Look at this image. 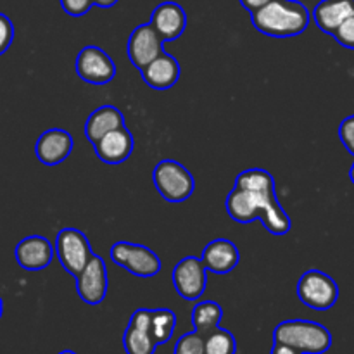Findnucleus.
<instances>
[{
    "mask_svg": "<svg viewBox=\"0 0 354 354\" xmlns=\"http://www.w3.org/2000/svg\"><path fill=\"white\" fill-rule=\"evenodd\" d=\"M349 178H351V182L354 183V162H353V166H351V171H349Z\"/></svg>",
    "mask_w": 354,
    "mask_h": 354,
    "instance_id": "2f4dec72",
    "label": "nucleus"
},
{
    "mask_svg": "<svg viewBox=\"0 0 354 354\" xmlns=\"http://www.w3.org/2000/svg\"><path fill=\"white\" fill-rule=\"evenodd\" d=\"M204 268L216 275H227L241 261V252L237 245L228 239H214L206 248L203 249L201 254Z\"/></svg>",
    "mask_w": 354,
    "mask_h": 354,
    "instance_id": "f3484780",
    "label": "nucleus"
},
{
    "mask_svg": "<svg viewBox=\"0 0 354 354\" xmlns=\"http://www.w3.org/2000/svg\"><path fill=\"white\" fill-rule=\"evenodd\" d=\"M76 292L83 303L90 306H99L106 299L109 279H107V268L104 259L99 254L92 252L85 268L75 275Z\"/></svg>",
    "mask_w": 354,
    "mask_h": 354,
    "instance_id": "1a4fd4ad",
    "label": "nucleus"
},
{
    "mask_svg": "<svg viewBox=\"0 0 354 354\" xmlns=\"http://www.w3.org/2000/svg\"><path fill=\"white\" fill-rule=\"evenodd\" d=\"M251 21L256 30L266 37L290 38L308 30L311 14L299 0H272L251 12Z\"/></svg>",
    "mask_w": 354,
    "mask_h": 354,
    "instance_id": "f03ea898",
    "label": "nucleus"
},
{
    "mask_svg": "<svg viewBox=\"0 0 354 354\" xmlns=\"http://www.w3.org/2000/svg\"><path fill=\"white\" fill-rule=\"evenodd\" d=\"M339 138H341L346 151L354 156V114L342 120L341 127H339Z\"/></svg>",
    "mask_w": 354,
    "mask_h": 354,
    "instance_id": "bb28decb",
    "label": "nucleus"
},
{
    "mask_svg": "<svg viewBox=\"0 0 354 354\" xmlns=\"http://www.w3.org/2000/svg\"><path fill=\"white\" fill-rule=\"evenodd\" d=\"M14 256H16L17 265L23 270L40 272L50 265L55 256V249L44 235H30L17 242Z\"/></svg>",
    "mask_w": 354,
    "mask_h": 354,
    "instance_id": "f8f14e48",
    "label": "nucleus"
},
{
    "mask_svg": "<svg viewBox=\"0 0 354 354\" xmlns=\"http://www.w3.org/2000/svg\"><path fill=\"white\" fill-rule=\"evenodd\" d=\"M145 85L154 90H168L176 85L182 75L180 62L173 55L161 52L154 61L149 62L144 69H140Z\"/></svg>",
    "mask_w": 354,
    "mask_h": 354,
    "instance_id": "a211bd4d",
    "label": "nucleus"
},
{
    "mask_svg": "<svg viewBox=\"0 0 354 354\" xmlns=\"http://www.w3.org/2000/svg\"><path fill=\"white\" fill-rule=\"evenodd\" d=\"M121 127H124V116L121 114V111L114 106H100L86 118L85 137L93 145L104 135Z\"/></svg>",
    "mask_w": 354,
    "mask_h": 354,
    "instance_id": "aec40b11",
    "label": "nucleus"
},
{
    "mask_svg": "<svg viewBox=\"0 0 354 354\" xmlns=\"http://www.w3.org/2000/svg\"><path fill=\"white\" fill-rule=\"evenodd\" d=\"M2 315H3V301L2 297H0V318H2Z\"/></svg>",
    "mask_w": 354,
    "mask_h": 354,
    "instance_id": "473e14b6",
    "label": "nucleus"
},
{
    "mask_svg": "<svg viewBox=\"0 0 354 354\" xmlns=\"http://www.w3.org/2000/svg\"><path fill=\"white\" fill-rule=\"evenodd\" d=\"M273 342L290 346L301 354H325L332 348V334L317 322L286 320L273 330Z\"/></svg>",
    "mask_w": 354,
    "mask_h": 354,
    "instance_id": "7ed1b4c3",
    "label": "nucleus"
},
{
    "mask_svg": "<svg viewBox=\"0 0 354 354\" xmlns=\"http://www.w3.org/2000/svg\"><path fill=\"white\" fill-rule=\"evenodd\" d=\"M92 0H61V7L66 14L73 17L85 16L92 9Z\"/></svg>",
    "mask_w": 354,
    "mask_h": 354,
    "instance_id": "cd10ccee",
    "label": "nucleus"
},
{
    "mask_svg": "<svg viewBox=\"0 0 354 354\" xmlns=\"http://www.w3.org/2000/svg\"><path fill=\"white\" fill-rule=\"evenodd\" d=\"M59 354H76L75 351H69V349H66V351H61Z\"/></svg>",
    "mask_w": 354,
    "mask_h": 354,
    "instance_id": "72a5a7b5",
    "label": "nucleus"
},
{
    "mask_svg": "<svg viewBox=\"0 0 354 354\" xmlns=\"http://www.w3.org/2000/svg\"><path fill=\"white\" fill-rule=\"evenodd\" d=\"M73 147H75V140L68 130L50 128L38 137L35 144V154L38 161L44 162L45 166H57L69 158Z\"/></svg>",
    "mask_w": 354,
    "mask_h": 354,
    "instance_id": "ddd939ff",
    "label": "nucleus"
},
{
    "mask_svg": "<svg viewBox=\"0 0 354 354\" xmlns=\"http://www.w3.org/2000/svg\"><path fill=\"white\" fill-rule=\"evenodd\" d=\"M133 135L130 133L127 127L109 131L93 144L97 158L106 162V165H121V162H124L133 152Z\"/></svg>",
    "mask_w": 354,
    "mask_h": 354,
    "instance_id": "2eb2a0df",
    "label": "nucleus"
},
{
    "mask_svg": "<svg viewBox=\"0 0 354 354\" xmlns=\"http://www.w3.org/2000/svg\"><path fill=\"white\" fill-rule=\"evenodd\" d=\"M152 182L159 196L173 204L187 201L196 190L192 173L175 159L159 161L152 171Z\"/></svg>",
    "mask_w": 354,
    "mask_h": 354,
    "instance_id": "20e7f679",
    "label": "nucleus"
},
{
    "mask_svg": "<svg viewBox=\"0 0 354 354\" xmlns=\"http://www.w3.org/2000/svg\"><path fill=\"white\" fill-rule=\"evenodd\" d=\"M93 6L100 7V9H109V7L116 6L118 0H92Z\"/></svg>",
    "mask_w": 354,
    "mask_h": 354,
    "instance_id": "7c9ffc66",
    "label": "nucleus"
},
{
    "mask_svg": "<svg viewBox=\"0 0 354 354\" xmlns=\"http://www.w3.org/2000/svg\"><path fill=\"white\" fill-rule=\"evenodd\" d=\"M161 52H165V41L161 40L151 23H144L130 33L127 44V54L131 64L140 71L151 61H154Z\"/></svg>",
    "mask_w": 354,
    "mask_h": 354,
    "instance_id": "9b49d317",
    "label": "nucleus"
},
{
    "mask_svg": "<svg viewBox=\"0 0 354 354\" xmlns=\"http://www.w3.org/2000/svg\"><path fill=\"white\" fill-rule=\"evenodd\" d=\"M54 249L61 266L71 277L78 275L92 256L88 237L73 227H66L59 232Z\"/></svg>",
    "mask_w": 354,
    "mask_h": 354,
    "instance_id": "0eeeda50",
    "label": "nucleus"
},
{
    "mask_svg": "<svg viewBox=\"0 0 354 354\" xmlns=\"http://www.w3.org/2000/svg\"><path fill=\"white\" fill-rule=\"evenodd\" d=\"M173 354H204V335L196 330L183 334L176 341Z\"/></svg>",
    "mask_w": 354,
    "mask_h": 354,
    "instance_id": "b1692460",
    "label": "nucleus"
},
{
    "mask_svg": "<svg viewBox=\"0 0 354 354\" xmlns=\"http://www.w3.org/2000/svg\"><path fill=\"white\" fill-rule=\"evenodd\" d=\"M14 41V24L6 14L0 12V55L6 54Z\"/></svg>",
    "mask_w": 354,
    "mask_h": 354,
    "instance_id": "a878e982",
    "label": "nucleus"
},
{
    "mask_svg": "<svg viewBox=\"0 0 354 354\" xmlns=\"http://www.w3.org/2000/svg\"><path fill=\"white\" fill-rule=\"evenodd\" d=\"M270 354H301V353L296 351L294 348H290V346L280 344V342H273L272 353Z\"/></svg>",
    "mask_w": 354,
    "mask_h": 354,
    "instance_id": "c756f323",
    "label": "nucleus"
},
{
    "mask_svg": "<svg viewBox=\"0 0 354 354\" xmlns=\"http://www.w3.org/2000/svg\"><path fill=\"white\" fill-rule=\"evenodd\" d=\"M241 2V6L244 7L245 10H249V12H254V10L261 9V7H265L266 3H270L272 0H239Z\"/></svg>",
    "mask_w": 354,
    "mask_h": 354,
    "instance_id": "c85d7f7f",
    "label": "nucleus"
},
{
    "mask_svg": "<svg viewBox=\"0 0 354 354\" xmlns=\"http://www.w3.org/2000/svg\"><path fill=\"white\" fill-rule=\"evenodd\" d=\"M223 318V308L214 301H201L192 310V325L194 330L201 335H207L211 330L220 327Z\"/></svg>",
    "mask_w": 354,
    "mask_h": 354,
    "instance_id": "412c9836",
    "label": "nucleus"
},
{
    "mask_svg": "<svg viewBox=\"0 0 354 354\" xmlns=\"http://www.w3.org/2000/svg\"><path fill=\"white\" fill-rule=\"evenodd\" d=\"M151 26L161 40L173 41L183 35L187 28V14L183 7L176 2H162L152 10Z\"/></svg>",
    "mask_w": 354,
    "mask_h": 354,
    "instance_id": "dca6fc26",
    "label": "nucleus"
},
{
    "mask_svg": "<svg viewBox=\"0 0 354 354\" xmlns=\"http://www.w3.org/2000/svg\"><path fill=\"white\" fill-rule=\"evenodd\" d=\"M123 348L127 354H154L158 344L151 334V310L140 308L130 317L123 335Z\"/></svg>",
    "mask_w": 354,
    "mask_h": 354,
    "instance_id": "4468645a",
    "label": "nucleus"
},
{
    "mask_svg": "<svg viewBox=\"0 0 354 354\" xmlns=\"http://www.w3.org/2000/svg\"><path fill=\"white\" fill-rule=\"evenodd\" d=\"M176 328V315L168 308L151 310V334L158 346L166 344Z\"/></svg>",
    "mask_w": 354,
    "mask_h": 354,
    "instance_id": "4be33fe9",
    "label": "nucleus"
},
{
    "mask_svg": "<svg viewBox=\"0 0 354 354\" xmlns=\"http://www.w3.org/2000/svg\"><path fill=\"white\" fill-rule=\"evenodd\" d=\"M332 37H334L335 40H337V44H341L342 47L354 50V14L349 16L348 19L332 33Z\"/></svg>",
    "mask_w": 354,
    "mask_h": 354,
    "instance_id": "393cba45",
    "label": "nucleus"
},
{
    "mask_svg": "<svg viewBox=\"0 0 354 354\" xmlns=\"http://www.w3.org/2000/svg\"><path fill=\"white\" fill-rule=\"evenodd\" d=\"M237 341L234 334L225 328L216 327L209 334L204 335V354H235Z\"/></svg>",
    "mask_w": 354,
    "mask_h": 354,
    "instance_id": "5701e85b",
    "label": "nucleus"
},
{
    "mask_svg": "<svg viewBox=\"0 0 354 354\" xmlns=\"http://www.w3.org/2000/svg\"><path fill=\"white\" fill-rule=\"evenodd\" d=\"M171 280L180 297L185 301H196L203 296L207 287V270L204 268L201 258L187 256L176 263Z\"/></svg>",
    "mask_w": 354,
    "mask_h": 354,
    "instance_id": "9d476101",
    "label": "nucleus"
},
{
    "mask_svg": "<svg viewBox=\"0 0 354 354\" xmlns=\"http://www.w3.org/2000/svg\"><path fill=\"white\" fill-rule=\"evenodd\" d=\"M111 259L128 273L140 279H152L161 272V259L152 249L142 244L120 241L111 248Z\"/></svg>",
    "mask_w": 354,
    "mask_h": 354,
    "instance_id": "423d86ee",
    "label": "nucleus"
},
{
    "mask_svg": "<svg viewBox=\"0 0 354 354\" xmlns=\"http://www.w3.org/2000/svg\"><path fill=\"white\" fill-rule=\"evenodd\" d=\"M354 14V0H322L315 6L311 17L324 33L332 35Z\"/></svg>",
    "mask_w": 354,
    "mask_h": 354,
    "instance_id": "6ab92c4d",
    "label": "nucleus"
},
{
    "mask_svg": "<svg viewBox=\"0 0 354 354\" xmlns=\"http://www.w3.org/2000/svg\"><path fill=\"white\" fill-rule=\"evenodd\" d=\"M228 216L242 225L259 220L272 235H287L292 228L289 214L275 194V178L263 168L239 173L235 187L225 201Z\"/></svg>",
    "mask_w": 354,
    "mask_h": 354,
    "instance_id": "f257e3e1",
    "label": "nucleus"
},
{
    "mask_svg": "<svg viewBox=\"0 0 354 354\" xmlns=\"http://www.w3.org/2000/svg\"><path fill=\"white\" fill-rule=\"evenodd\" d=\"M296 294L304 306L317 311H327L337 303L339 286L330 275L313 268L301 275Z\"/></svg>",
    "mask_w": 354,
    "mask_h": 354,
    "instance_id": "39448f33",
    "label": "nucleus"
},
{
    "mask_svg": "<svg viewBox=\"0 0 354 354\" xmlns=\"http://www.w3.org/2000/svg\"><path fill=\"white\" fill-rule=\"evenodd\" d=\"M75 71L90 85H107L116 76V64L107 52L97 45H86L78 52Z\"/></svg>",
    "mask_w": 354,
    "mask_h": 354,
    "instance_id": "6e6552de",
    "label": "nucleus"
}]
</instances>
